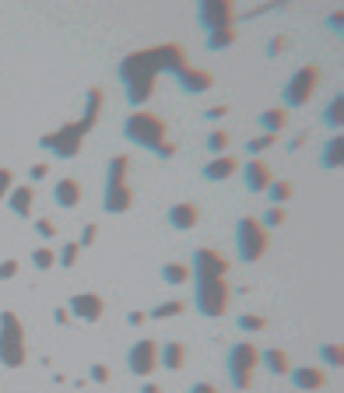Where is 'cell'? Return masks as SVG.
I'll return each instance as SVG.
<instances>
[{"instance_id": "cell-7", "label": "cell", "mask_w": 344, "mask_h": 393, "mask_svg": "<svg viewBox=\"0 0 344 393\" xmlns=\"http://www.w3.org/2000/svg\"><path fill=\"white\" fill-rule=\"evenodd\" d=\"M81 144H85V131H81L78 120H74V123H64L60 131H49L39 137V148H43V151H53V158H64V162L78 158V155H81Z\"/></svg>"}, {"instance_id": "cell-13", "label": "cell", "mask_w": 344, "mask_h": 393, "mask_svg": "<svg viewBox=\"0 0 344 393\" xmlns=\"http://www.w3.org/2000/svg\"><path fill=\"white\" fill-rule=\"evenodd\" d=\"M243 183H246L250 193H263V190L274 183V169H270L263 158H246V165H243Z\"/></svg>"}, {"instance_id": "cell-39", "label": "cell", "mask_w": 344, "mask_h": 393, "mask_svg": "<svg viewBox=\"0 0 344 393\" xmlns=\"http://www.w3.org/2000/svg\"><path fill=\"white\" fill-rule=\"evenodd\" d=\"M113 379V372H109V365H102V362H95L91 365V383H98V387H106Z\"/></svg>"}, {"instance_id": "cell-23", "label": "cell", "mask_w": 344, "mask_h": 393, "mask_svg": "<svg viewBox=\"0 0 344 393\" xmlns=\"http://www.w3.org/2000/svg\"><path fill=\"white\" fill-rule=\"evenodd\" d=\"M158 365H166L169 372H179V369L186 365V344H183V341L158 344Z\"/></svg>"}, {"instance_id": "cell-38", "label": "cell", "mask_w": 344, "mask_h": 393, "mask_svg": "<svg viewBox=\"0 0 344 393\" xmlns=\"http://www.w3.org/2000/svg\"><path fill=\"white\" fill-rule=\"evenodd\" d=\"M285 218H288V215H285V208H267V211H263V218H260V225H263V228H281Z\"/></svg>"}, {"instance_id": "cell-51", "label": "cell", "mask_w": 344, "mask_h": 393, "mask_svg": "<svg viewBox=\"0 0 344 393\" xmlns=\"http://www.w3.org/2000/svg\"><path fill=\"white\" fill-rule=\"evenodd\" d=\"M302 144H305V133H299V137H295V141H292V144H288V151H299Z\"/></svg>"}, {"instance_id": "cell-12", "label": "cell", "mask_w": 344, "mask_h": 393, "mask_svg": "<svg viewBox=\"0 0 344 393\" xmlns=\"http://www.w3.org/2000/svg\"><path fill=\"white\" fill-rule=\"evenodd\" d=\"M67 309H71V316L81 320V323H98V320L106 316V299L95 295V292H78V295H71Z\"/></svg>"}, {"instance_id": "cell-40", "label": "cell", "mask_w": 344, "mask_h": 393, "mask_svg": "<svg viewBox=\"0 0 344 393\" xmlns=\"http://www.w3.org/2000/svg\"><path fill=\"white\" fill-rule=\"evenodd\" d=\"M18 270H21V263H18V260H0V281L18 277Z\"/></svg>"}, {"instance_id": "cell-42", "label": "cell", "mask_w": 344, "mask_h": 393, "mask_svg": "<svg viewBox=\"0 0 344 393\" xmlns=\"http://www.w3.org/2000/svg\"><path fill=\"white\" fill-rule=\"evenodd\" d=\"M95 239H98V225H85V232H81V243H78V246H81V250H88Z\"/></svg>"}, {"instance_id": "cell-21", "label": "cell", "mask_w": 344, "mask_h": 393, "mask_svg": "<svg viewBox=\"0 0 344 393\" xmlns=\"http://www.w3.org/2000/svg\"><path fill=\"white\" fill-rule=\"evenodd\" d=\"M176 81L183 85V91L186 95H201V91H208V88L215 85V78H211V71H190V67H183L179 74H176Z\"/></svg>"}, {"instance_id": "cell-26", "label": "cell", "mask_w": 344, "mask_h": 393, "mask_svg": "<svg viewBox=\"0 0 344 393\" xmlns=\"http://www.w3.org/2000/svg\"><path fill=\"white\" fill-rule=\"evenodd\" d=\"M127 173H130V158L127 155H113V158L106 162V186L127 183Z\"/></svg>"}, {"instance_id": "cell-20", "label": "cell", "mask_w": 344, "mask_h": 393, "mask_svg": "<svg viewBox=\"0 0 344 393\" xmlns=\"http://www.w3.org/2000/svg\"><path fill=\"white\" fill-rule=\"evenodd\" d=\"M102 106H106V91L102 88H88L85 91V109H81V131H91L95 123H98V113H102Z\"/></svg>"}, {"instance_id": "cell-48", "label": "cell", "mask_w": 344, "mask_h": 393, "mask_svg": "<svg viewBox=\"0 0 344 393\" xmlns=\"http://www.w3.org/2000/svg\"><path fill=\"white\" fill-rule=\"evenodd\" d=\"M281 49H285V36H278V39H270V43H267V53H270V56H274V53H281Z\"/></svg>"}, {"instance_id": "cell-10", "label": "cell", "mask_w": 344, "mask_h": 393, "mask_svg": "<svg viewBox=\"0 0 344 393\" xmlns=\"http://www.w3.org/2000/svg\"><path fill=\"white\" fill-rule=\"evenodd\" d=\"M127 369H130V376H137V379H148V376L158 369V344H155V341H148V337H141L137 344H130V351H127Z\"/></svg>"}, {"instance_id": "cell-49", "label": "cell", "mask_w": 344, "mask_h": 393, "mask_svg": "<svg viewBox=\"0 0 344 393\" xmlns=\"http://www.w3.org/2000/svg\"><path fill=\"white\" fill-rule=\"evenodd\" d=\"M53 320H56L60 327H64V323H71V309H67V306H64V309H56V312H53Z\"/></svg>"}, {"instance_id": "cell-16", "label": "cell", "mask_w": 344, "mask_h": 393, "mask_svg": "<svg viewBox=\"0 0 344 393\" xmlns=\"http://www.w3.org/2000/svg\"><path fill=\"white\" fill-rule=\"evenodd\" d=\"M288 376H292V387L299 393H313V390H323L327 387V372L316 369V365H295Z\"/></svg>"}, {"instance_id": "cell-8", "label": "cell", "mask_w": 344, "mask_h": 393, "mask_svg": "<svg viewBox=\"0 0 344 393\" xmlns=\"http://www.w3.org/2000/svg\"><path fill=\"white\" fill-rule=\"evenodd\" d=\"M316 85H320V67H299L285 85H281V109H302L313 95H316Z\"/></svg>"}, {"instance_id": "cell-33", "label": "cell", "mask_w": 344, "mask_h": 393, "mask_svg": "<svg viewBox=\"0 0 344 393\" xmlns=\"http://www.w3.org/2000/svg\"><path fill=\"white\" fill-rule=\"evenodd\" d=\"M278 144V137L274 133H260V137H253V141H246V158H260L267 148H274Z\"/></svg>"}, {"instance_id": "cell-14", "label": "cell", "mask_w": 344, "mask_h": 393, "mask_svg": "<svg viewBox=\"0 0 344 393\" xmlns=\"http://www.w3.org/2000/svg\"><path fill=\"white\" fill-rule=\"evenodd\" d=\"M130 208H133V190H130V183L106 186V193H102V211H106V215H127Z\"/></svg>"}, {"instance_id": "cell-6", "label": "cell", "mask_w": 344, "mask_h": 393, "mask_svg": "<svg viewBox=\"0 0 344 393\" xmlns=\"http://www.w3.org/2000/svg\"><path fill=\"white\" fill-rule=\"evenodd\" d=\"M267 246H270V235H267V228L260 225V218H250V215H246V218L236 221V250H239V260L243 263L263 260Z\"/></svg>"}, {"instance_id": "cell-15", "label": "cell", "mask_w": 344, "mask_h": 393, "mask_svg": "<svg viewBox=\"0 0 344 393\" xmlns=\"http://www.w3.org/2000/svg\"><path fill=\"white\" fill-rule=\"evenodd\" d=\"M166 221H169L176 232H190L201 221V208L193 200H179V204H172L169 211H166Z\"/></svg>"}, {"instance_id": "cell-18", "label": "cell", "mask_w": 344, "mask_h": 393, "mask_svg": "<svg viewBox=\"0 0 344 393\" xmlns=\"http://www.w3.org/2000/svg\"><path fill=\"white\" fill-rule=\"evenodd\" d=\"M53 204L64 208V211L78 208L81 204V183L78 179H56L53 183Z\"/></svg>"}, {"instance_id": "cell-17", "label": "cell", "mask_w": 344, "mask_h": 393, "mask_svg": "<svg viewBox=\"0 0 344 393\" xmlns=\"http://www.w3.org/2000/svg\"><path fill=\"white\" fill-rule=\"evenodd\" d=\"M7 208H11V215L29 218V215H32V208H36V186H32V183L14 186V190L7 193Z\"/></svg>"}, {"instance_id": "cell-25", "label": "cell", "mask_w": 344, "mask_h": 393, "mask_svg": "<svg viewBox=\"0 0 344 393\" xmlns=\"http://www.w3.org/2000/svg\"><path fill=\"white\" fill-rule=\"evenodd\" d=\"M260 127H263V133H274L278 137V133L288 127V109H278V106L274 109H263L260 113Z\"/></svg>"}, {"instance_id": "cell-19", "label": "cell", "mask_w": 344, "mask_h": 393, "mask_svg": "<svg viewBox=\"0 0 344 393\" xmlns=\"http://www.w3.org/2000/svg\"><path fill=\"white\" fill-rule=\"evenodd\" d=\"M236 173H239V162H236L232 155H218V158H211V162L201 169V175H204L208 183H225V179H232Z\"/></svg>"}, {"instance_id": "cell-4", "label": "cell", "mask_w": 344, "mask_h": 393, "mask_svg": "<svg viewBox=\"0 0 344 393\" xmlns=\"http://www.w3.org/2000/svg\"><path fill=\"white\" fill-rule=\"evenodd\" d=\"M232 288L225 277H193V309L208 320H218L228 312Z\"/></svg>"}, {"instance_id": "cell-29", "label": "cell", "mask_w": 344, "mask_h": 393, "mask_svg": "<svg viewBox=\"0 0 344 393\" xmlns=\"http://www.w3.org/2000/svg\"><path fill=\"white\" fill-rule=\"evenodd\" d=\"M193 274H190V263H162V281L166 285H186Z\"/></svg>"}, {"instance_id": "cell-50", "label": "cell", "mask_w": 344, "mask_h": 393, "mask_svg": "<svg viewBox=\"0 0 344 393\" xmlns=\"http://www.w3.org/2000/svg\"><path fill=\"white\" fill-rule=\"evenodd\" d=\"M144 320H148V312H127V323H130V327H141Z\"/></svg>"}, {"instance_id": "cell-52", "label": "cell", "mask_w": 344, "mask_h": 393, "mask_svg": "<svg viewBox=\"0 0 344 393\" xmlns=\"http://www.w3.org/2000/svg\"><path fill=\"white\" fill-rule=\"evenodd\" d=\"M141 393H162V390H158L155 383H144V387H141Z\"/></svg>"}, {"instance_id": "cell-37", "label": "cell", "mask_w": 344, "mask_h": 393, "mask_svg": "<svg viewBox=\"0 0 344 393\" xmlns=\"http://www.w3.org/2000/svg\"><path fill=\"white\" fill-rule=\"evenodd\" d=\"M236 327H239V330H246V334H257V330L267 327V320H263V316H250V312H243V316H236Z\"/></svg>"}, {"instance_id": "cell-5", "label": "cell", "mask_w": 344, "mask_h": 393, "mask_svg": "<svg viewBox=\"0 0 344 393\" xmlns=\"http://www.w3.org/2000/svg\"><path fill=\"white\" fill-rule=\"evenodd\" d=\"M260 365V348L253 341H236L232 348L225 351V372L232 379V387L243 393L253 387V372Z\"/></svg>"}, {"instance_id": "cell-1", "label": "cell", "mask_w": 344, "mask_h": 393, "mask_svg": "<svg viewBox=\"0 0 344 393\" xmlns=\"http://www.w3.org/2000/svg\"><path fill=\"white\" fill-rule=\"evenodd\" d=\"M186 67V49L176 43H162L151 49H137L123 56L120 63V81H123V95L130 106H144L155 95V81L158 74H179Z\"/></svg>"}, {"instance_id": "cell-44", "label": "cell", "mask_w": 344, "mask_h": 393, "mask_svg": "<svg viewBox=\"0 0 344 393\" xmlns=\"http://www.w3.org/2000/svg\"><path fill=\"white\" fill-rule=\"evenodd\" d=\"M46 175H49V165H46V162H36V165L29 169V183H39Z\"/></svg>"}, {"instance_id": "cell-22", "label": "cell", "mask_w": 344, "mask_h": 393, "mask_svg": "<svg viewBox=\"0 0 344 393\" xmlns=\"http://www.w3.org/2000/svg\"><path fill=\"white\" fill-rule=\"evenodd\" d=\"M260 365L270 376H288L292 372V362H288V351L285 348H263L260 351Z\"/></svg>"}, {"instance_id": "cell-47", "label": "cell", "mask_w": 344, "mask_h": 393, "mask_svg": "<svg viewBox=\"0 0 344 393\" xmlns=\"http://www.w3.org/2000/svg\"><path fill=\"white\" fill-rule=\"evenodd\" d=\"M225 113H228V106H211V109H208L204 116H208V120H221Z\"/></svg>"}, {"instance_id": "cell-2", "label": "cell", "mask_w": 344, "mask_h": 393, "mask_svg": "<svg viewBox=\"0 0 344 393\" xmlns=\"http://www.w3.org/2000/svg\"><path fill=\"white\" fill-rule=\"evenodd\" d=\"M123 133L137 148H144V151H151L158 158H172L176 155V144H169V131H166V123L155 113H130L123 120Z\"/></svg>"}, {"instance_id": "cell-30", "label": "cell", "mask_w": 344, "mask_h": 393, "mask_svg": "<svg viewBox=\"0 0 344 393\" xmlns=\"http://www.w3.org/2000/svg\"><path fill=\"white\" fill-rule=\"evenodd\" d=\"M186 306L179 302V299H169V302H158V306L148 312V320H172V316H183Z\"/></svg>"}, {"instance_id": "cell-34", "label": "cell", "mask_w": 344, "mask_h": 393, "mask_svg": "<svg viewBox=\"0 0 344 393\" xmlns=\"http://www.w3.org/2000/svg\"><path fill=\"white\" fill-rule=\"evenodd\" d=\"M204 144H208V151H211V155L218 158V155H225V148L232 144V137H228V131H211Z\"/></svg>"}, {"instance_id": "cell-43", "label": "cell", "mask_w": 344, "mask_h": 393, "mask_svg": "<svg viewBox=\"0 0 344 393\" xmlns=\"http://www.w3.org/2000/svg\"><path fill=\"white\" fill-rule=\"evenodd\" d=\"M36 232H39L43 239H53V235H56V225H53L49 218H39L36 221Z\"/></svg>"}, {"instance_id": "cell-11", "label": "cell", "mask_w": 344, "mask_h": 393, "mask_svg": "<svg viewBox=\"0 0 344 393\" xmlns=\"http://www.w3.org/2000/svg\"><path fill=\"white\" fill-rule=\"evenodd\" d=\"M190 274H193V277H225V274H228V260H225L218 250H211V246H201V250H193Z\"/></svg>"}, {"instance_id": "cell-32", "label": "cell", "mask_w": 344, "mask_h": 393, "mask_svg": "<svg viewBox=\"0 0 344 393\" xmlns=\"http://www.w3.org/2000/svg\"><path fill=\"white\" fill-rule=\"evenodd\" d=\"M236 39H239V32H236V29H218V32H211V36H208V49H211V53H218V49H228Z\"/></svg>"}, {"instance_id": "cell-45", "label": "cell", "mask_w": 344, "mask_h": 393, "mask_svg": "<svg viewBox=\"0 0 344 393\" xmlns=\"http://www.w3.org/2000/svg\"><path fill=\"white\" fill-rule=\"evenodd\" d=\"M341 25H344V14H341V11H334V14H330V18H327V29H330V32H334V36H341V32H344Z\"/></svg>"}, {"instance_id": "cell-46", "label": "cell", "mask_w": 344, "mask_h": 393, "mask_svg": "<svg viewBox=\"0 0 344 393\" xmlns=\"http://www.w3.org/2000/svg\"><path fill=\"white\" fill-rule=\"evenodd\" d=\"M186 393H218V387L215 383H204V379H201V383H190V390Z\"/></svg>"}, {"instance_id": "cell-24", "label": "cell", "mask_w": 344, "mask_h": 393, "mask_svg": "<svg viewBox=\"0 0 344 393\" xmlns=\"http://www.w3.org/2000/svg\"><path fill=\"white\" fill-rule=\"evenodd\" d=\"M341 162H344V137L341 133H334L330 141H323V151H320V165L323 169H341Z\"/></svg>"}, {"instance_id": "cell-9", "label": "cell", "mask_w": 344, "mask_h": 393, "mask_svg": "<svg viewBox=\"0 0 344 393\" xmlns=\"http://www.w3.org/2000/svg\"><path fill=\"white\" fill-rule=\"evenodd\" d=\"M193 18H197V29H204L211 36L218 29H232L236 7H232V0H201L193 7Z\"/></svg>"}, {"instance_id": "cell-28", "label": "cell", "mask_w": 344, "mask_h": 393, "mask_svg": "<svg viewBox=\"0 0 344 393\" xmlns=\"http://www.w3.org/2000/svg\"><path fill=\"white\" fill-rule=\"evenodd\" d=\"M341 109H344V95L334 91V98L323 106V127H327V131L341 133Z\"/></svg>"}, {"instance_id": "cell-31", "label": "cell", "mask_w": 344, "mask_h": 393, "mask_svg": "<svg viewBox=\"0 0 344 393\" xmlns=\"http://www.w3.org/2000/svg\"><path fill=\"white\" fill-rule=\"evenodd\" d=\"M78 260H81V246L78 243H64L60 253H56V267L71 270V267H78Z\"/></svg>"}, {"instance_id": "cell-36", "label": "cell", "mask_w": 344, "mask_h": 393, "mask_svg": "<svg viewBox=\"0 0 344 393\" xmlns=\"http://www.w3.org/2000/svg\"><path fill=\"white\" fill-rule=\"evenodd\" d=\"M320 358H323V365L341 369V365H344V348H341V344H320Z\"/></svg>"}, {"instance_id": "cell-35", "label": "cell", "mask_w": 344, "mask_h": 393, "mask_svg": "<svg viewBox=\"0 0 344 393\" xmlns=\"http://www.w3.org/2000/svg\"><path fill=\"white\" fill-rule=\"evenodd\" d=\"M32 267H36V270H53V267H56V253H53L49 246L32 250Z\"/></svg>"}, {"instance_id": "cell-41", "label": "cell", "mask_w": 344, "mask_h": 393, "mask_svg": "<svg viewBox=\"0 0 344 393\" xmlns=\"http://www.w3.org/2000/svg\"><path fill=\"white\" fill-rule=\"evenodd\" d=\"M11 183H14V173L0 165V200H7V193H11Z\"/></svg>"}, {"instance_id": "cell-3", "label": "cell", "mask_w": 344, "mask_h": 393, "mask_svg": "<svg viewBox=\"0 0 344 393\" xmlns=\"http://www.w3.org/2000/svg\"><path fill=\"white\" fill-rule=\"evenodd\" d=\"M25 362H29L25 323L18 320V312L4 309V312H0V365H7V369H21Z\"/></svg>"}, {"instance_id": "cell-27", "label": "cell", "mask_w": 344, "mask_h": 393, "mask_svg": "<svg viewBox=\"0 0 344 393\" xmlns=\"http://www.w3.org/2000/svg\"><path fill=\"white\" fill-rule=\"evenodd\" d=\"M263 193H267V200H270V208H285V204L292 200V193H295V186H292L288 179H274V183H270V186H267Z\"/></svg>"}]
</instances>
